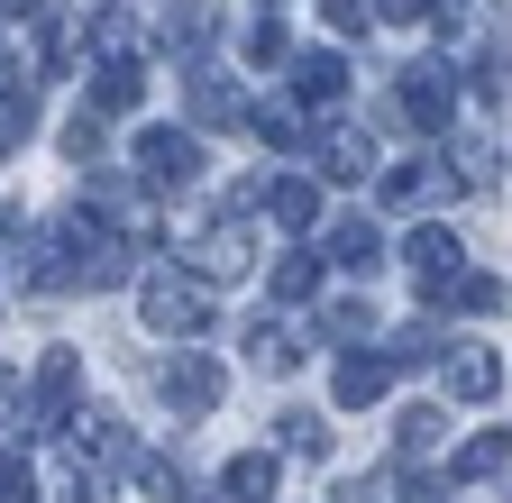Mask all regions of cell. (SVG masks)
Wrapping results in <instances>:
<instances>
[{
    "mask_svg": "<svg viewBox=\"0 0 512 503\" xmlns=\"http://www.w3.org/2000/svg\"><path fill=\"white\" fill-rule=\"evenodd\" d=\"M366 321H375L366 302H330V311H320V330H330L339 348H357V339H366Z\"/></svg>",
    "mask_w": 512,
    "mask_h": 503,
    "instance_id": "obj_25",
    "label": "cell"
},
{
    "mask_svg": "<svg viewBox=\"0 0 512 503\" xmlns=\"http://www.w3.org/2000/svg\"><path fill=\"white\" fill-rule=\"evenodd\" d=\"M330 266H348V275H375V266H384L375 220H339V229H330Z\"/></svg>",
    "mask_w": 512,
    "mask_h": 503,
    "instance_id": "obj_10",
    "label": "cell"
},
{
    "mask_svg": "<svg viewBox=\"0 0 512 503\" xmlns=\"http://www.w3.org/2000/svg\"><path fill=\"white\" fill-rule=\"evenodd\" d=\"M394 449H439V403H412L394 421Z\"/></svg>",
    "mask_w": 512,
    "mask_h": 503,
    "instance_id": "obj_23",
    "label": "cell"
},
{
    "mask_svg": "<svg viewBox=\"0 0 512 503\" xmlns=\"http://www.w3.org/2000/svg\"><path fill=\"white\" fill-rule=\"evenodd\" d=\"M375 10H384V19H412V10H421V0H375Z\"/></svg>",
    "mask_w": 512,
    "mask_h": 503,
    "instance_id": "obj_33",
    "label": "cell"
},
{
    "mask_svg": "<svg viewBox=\"0 0 512 503\" xmlns=\"http://www.w3.org/2000/svg\"><path fill=\"white\" fill-rule=\"evenodd\" d=\"M311 284H320V257H311V247H293V257L275 266V293H284V302H302Z\"/></svg>",
    "mask_w": 512,
    "mask_h": 503,
    "instance_id": "obj_24",
    "label": "cell"
},
{
    "mask_svg": "<svg viewBox=\"0 0 512 503\" xmlns=\"http://www.w3.org/2000/svg\"><path fill=\"white\" fill-rule=\"evenodd\" d=\"M92 110H101V119H119V110H138V65H128V55H110V65L92 74Z\"/></svg>",
    "mask_w": 512,
    "mask_h": 503,
    "instance_id": "obj_15",
    "label": "cell"
},
{
    "mask_svg": "<svg viewBox=\"0 0 512 503\" xmlns=\"http://www.w3.org/2000/svg\"><path fill=\"white\" fill-rule=\"evenodd\" d=\"M10 74H19V65H10V46H0V92H10Z\"/></svg>",
    "mask_w": 512,
    "mask_h": 503,
    "instance_id": "obj_35",
    "label": "cell"
},
{
    "mask_svg": "<svg viewBox=\"0 0 512 503\" xmlns=\"http://www.w3.org/2000/svg\"><path fill=\"white\" fill-rule=\"evenodd\" d=\"M247 357L266 366V375H284V366L302 357V330H256V339H247Z\"/></svg>",
    "mask_w": 512,
    "mask_h": 503,
    "instance_id": "obj_20",
    "label": "cell"
},
{
    "mask_svg": "<svg viewBox=\"0 0 512 503\" xmlns=\"http://www.w3.org/2000/svg\"><path fill=\"white\" fill-rule=\"evenodd\" d=\"M394 101H403V119H412V129H439V119H448V101H458V83H448V65H412V74L394 83Z\"/></svg>",
    "mask_w": 512,
    "mask_h": 503,
    "instance_id": "obj_5",
    "label": "cell"
},
{
    "mask_svg": "<svg viewBox=\"0 0 512 503\" xmlns=\"http://www.w3.org/2000/svg\"><path fill=\"white\" fill-rule=\"evenodd\" d=\"M448 394H458V403H494V357L458 348V357H448Z\"/></svg>",
    "mask_w": 512,
    "mask_h": 503,
    "instance_id": "obj_16",
    "label": "cell"
},
{
    "mask_svg": "<svg viewBox=\"0 0 512 503\" xmlns=\"http://www.w3.org/2000/svg\"><path fill=\"white\" fill-rule=\"evenodd\" d=\"M293 92H302L311 110H330V101L348 92V65H339V55H302V65H293Z\"/></svg>",
    "mask_w": 512,
    "mask_h": 503,
    "instance_id": "obj_13",
    "label": "cell"
},
{
    "mask_svg": "<svg viewBox=\"0 0 512 503\" xmlns=\"http://www.w3.org/2000/svg\"><path fill=\"white\" fill-rule=\"evenodd\" d=\"M64 156H74V165H92V156H101V110H83L74 129H64Z\"/></svg>",
    "mask_w": 512,
    "mask_h": 503,
    "instance_id": "obj_27",
    "label": "cell"
},
{
    "mask_svg": "<svg viewBox=\"0 0 512 503\" xmlns=\"http://www.w3.org/2000/svg\"><path fill=\"white\" fill-rule=\"evenodd\" d=\"M320 165H330V183H357V174H375V147H366V129H320Z\"/></svg>",
    "mask_w": 512,
    "mask_h": 503,
    "instance_id": "obj_12",
    "label": "cell"
},
{
    "mask_svg": "<svg viewBox=\"0 0 512 503\" xmlns=\"http://www.w3.org/2000/svg\"><path fill=\"white\" fill-rule=\"evenodd\" d=\"M19 147V110H0V156H10Z\"/></svg>",
    "mask_w": 512,
    "mask_h": 503,
    "instance_id": "obj_32",
    "label": "cell"
},
{
    "mask_svg": "<svg viewBox=\"0 0 512 503\" xmlns=\"http://www.w3.org/2000/svg\"><path fill=\"white\" fill-rule=\"evenodd\" d=\"M74 375H83L74 348H46V357H37V421H46V430L74 421Z\"/></svg>",
    "mask_w": 512,
    "mask_h": 503,
    "instance_id": "obj_6",
    "label": "cell"
},
{
    "mask_svg": "<svg viewBox=\"0 0 512 503\" xmlns=\"http://www.w3.org/2000/svg\"><path fill=\"white\" fill-rule=\"evenodd\" d=\"M192 119H211V129H220V119H238V92H229V83H202V92H192Z\"/></svg>",
    "mask_w": 512,
    "mask_h": 503,
    "instance_id": "obj_28",
    "label": "cell"
},
{
    "mask_svg": "<svg viewBox=\"0 0 512 503\" xmlns=\"http://www.w3.org/2000/svg\"><path fill=\"white\" fill-rule=\"evenodd\" d=\"M403 503H448V485L439 476H403Z\"/></svg>",
    "mask_w": 512,
    "mask_h": 503,
    "instance_id": "obj_31",
    "label": "cell"
},
{
    "mask_svg": "<svg viewBox=\"0 0 512 503\" xmlns=\"http://www.w3.org/2000/svg\"><path fill=\"white\" fill-rule=\"evenodd\" d=\"M266 202H275V220H293V229H311V220H320V183H311V174H284V183H275V193H266Z\"/></svg>",
    "mask_w": 512,
    "mask_h": 503,
    "instance_id": "obj_17",
    "label": "cell"
},
{
    "mask_svg": "<svg viewBox=\"0 0 512 503\" xmlns=\"http://www.w3.org/2000/svg\"><path fill=\"white\" fill-rule=\"evenodd\" d=\"M458 183H467V174H448L439 156H412V165H394V174H384V202H394V211H430V202H448V193H458Z\"/></svg>",
    "mask_w": 512,
    "mask_h": 503,
    "instance_id": "obj_4",
    "label": "cell"
},
{
    "mask_svg": "<svg viewBox=\"0 0 512 503\" xmlns=\"http://www.w3.org/2000/svg\"><path fill=\"white\" fill-rule=\"evenodd\" d=\"M138 311L156 339H202L211 330V284L202 275H147L138 284Z\"/></svg>",
    "mask_w": 512,
    "mask_h": 503,
    "instance_id": "obj_1",
    "label": "cell"
},
{
    "mask_svg": "<svg viewBox=\"0 0 512 503\" xmlns=\"http://www.w3.org/2000/svg\"><path fill=\"white\" fill-rule=\"evenodd\" d=\"M503 458H512V430H476L467 449H458V476L476 485V476H503Z\"/></svg>",
    "mask_w": 512,
    "mask_h": 503,
    "instance_id": "obj_18",
    "label": "cell"
},
{
    "mask_svg": "<svg viewBox=\"0 0 512 503\" xmlns=\"http://www.w3.org/2000/svg\"><path fill=\"white\" fill-rule=\"evenodd\" d=\"M64 503H110V476H101V467H83L74 485H64Z\"/></svg>",
    "mask_w": 512,
    "mask_h": 503,
    "instance_id": "obj_30",
    "label": "cell"
},
{
    "mask_svg": "<svg viewBox=\"0 0 512 503\" xmlns=\"http://www.w3.org/2000/svg\"><path fill=\"white\" fill-rule=\"evenodd\" d=\"M220 494H229V503H275V458L238 449V458L220 467Z\"/></svg>",
    "mask_w": 512,
    "mask_h": 503,
    "instance_id": "obj_11",
    "label": "cell"
},
{
    "mask_svg": "<svg viewBox=\"0 0 512 503\" xmlns=\"http://www.w3.org/2000/svg\"><path fill=\"white\" fill-rule=\"evenodd\" d=\"M247 55H256V65H275V55H284V28H275V19H256V28H247Z\"/></svg>",
    "mask_w": 512,
    "mask_h": 503,
    "instance_id": "obj_29",
    "label": "cell"
},
{
    "mask_svg": "<svg viewBox=\"0 0 512 503\" xmlns=\"http://www.w3.org/2000/svg\"><path fill=\"white\" fill-rule=\"evenodd\" d=\"M202 174V138L192 129H138V183L147 193H183Z\"/></svg>",
    "mask_w": 512,
    "mask_h": 503,
    "instance_id": "obj_2",
    "label": "cell"
},
{
    "mask_svg": "<svg viewBox=\"0 0 512 503\" xmlns=\"http://www.w3.org/2000/svg\"><path fill=\"white\" fill-rule=\"evenodd\" d=\"M256 138H266V147H293L302 138V110L293 101H256Z\"/></svg>",
    "mask_w": 512,
    "mask_h": 503,
    "instance_id": "obj_21",
    "label": "cell"
},
{
    "mask_svg": "<svg viewBox=\"0 0 512 503\" xmlns=\"http://www.w3.org/2000/svg\"><path fill=\"white\" fill-rule=\"evenodd\" d=\"M211 28H220V10H211V0H165V55H202L211 46Z\"/></svg>",
    "mask_w": 512,
    "mask_h": 503,
    "instance_id": "obj_8",
    "label": "cell"
},
{
    "mask_svg": "<svg viewBox=\"0 0 512 503\" xmlns=\"http://www.w3.org/2000/svg\"><path fill=\"white\" fill-rule=\"evenodd\" d=\"M19 412V385H10V375H0V421H10Z\"/></svg>",
    "mask_w": 512,
    "mask_h": 503,
    "instance_id": "obj_34",
    "label": "cell"
},
{
    "mask_svg": "<svg viewBox=\"0 0 512 503\" xmlns=\"http://www.w3.org/2000/svg\"><path fill=\"white\" fill-rule=\"evenodd\" d=\"M156 394H165L174 421H202V412H220V366H211V357H174V366L156 375Z\"/></svg>",
    "mask_w": 512,
    "mask_h": 503,
    "instance_id": "obj_3",
    "label": "cell"
},
{
    "mask_svg": "<svg viewBox=\"0 0 512 503\" xmlns=\"http://www.w3.org/2000/svg\"><path fill=\"white\" fill-rule=\"evenodd\" d=\"M384 385H394V357H366V348H357V357L339 366V403H357V412H366Z\"/></svg>",
    "mask_w": 512,
    "mask_h": 503,
    "instance_id": "obj_14",
    "label": "cell"
},
{
    "mask_svg": "<svg viewBox=\"0 0 512 503\" xmlns=\"http://www.w3.org/2000/svg\"><path fill=\"white\" fill-rule=\"evenodd\" d=\"M138 485H147L156 503H183V494H192V476H183L174 458H138Z\"/></svg>",
    "mask_w": 512,
    "mask_h": 503,
    "instance_id": "obj_22",
    "label": "cell"
},
{
    "mask_svg": "<svg viewBox=\"0 0 512 503\" xmlns=\"http://www.w3.org/2000/svg\"><path fill=\"white\" fill-rule=\"evenodd\" d=\"M192 266H202V275H238L247 266V220L229 211V220H202V229H192Z\"/></svg>",
    "mask_w": 512,
    "mask_h": 503,
    "instance_id": "obj_7",
    "label": "cell"
},
{
    "mask_svg": "<svg viewBox=\"0 0 512 503\" xmlns=\"http://www.w3.org/2000/svg\"><path fill=\"white\" fill-rule=\"evenodd\" d=\"M403 266L421 275V293L448 284V275H458V238H448V229H412V238H403Z\"/></svg>",
    "mask_w": 512,
    "mask_h": 503,
    "instance_id": "obj_9",
    "label": "cell"
},
{
    "mask_svg": "<svg viewBox=\"0 0 512 503\" xmlns=\"http://www.w3.org/2000/svg\"><path fill=\"white\" fill-rule=\"evenodd\" d=\"M275 439H284L293 458H330V421H320V412H284V430H275Z\"/></svg>",
    "mask_w": 512,
    "mask_h": 503,
    "instance_id": "obj_19",
    "label": "cell"
},
{
    "mask_svg": "<svg viewBox=\"0 0 512 503\" xmlns=\"http://www.w3.org/2000/svg\"><path fill=\"white\" fill-rule=\"evenodd\" d=\"M0 503H37V467L19 449H0Z\"/></svg>",
    "mask_w": 512,
    "mask_h": 503,
    "instance_id": "obj_26",
    "label": "cell"
}]
</instances>
